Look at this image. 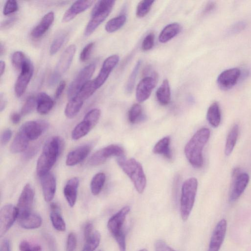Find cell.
I'll return each instance as SVG.
<instances>
[{"label":"cell","mask_w":251,"mask_h":251,"mask_svg":"<svg viewBox=\"0 0 251 251\" xmlns=\"http://www.w3.org/2000/svg\"><path fill=\"white\" fill-rule=\"evenodd\" d=\"M62 148V140L58 136L51 137L46 141L37 162L36 173L39 177L50 172Z\"/></svg>","instance_id":"1"},{"label":"cell","mask_w":251,"mask_h":251,"mask_svg":"<svg viewBox=\"0 0 251 251\" xmlns=\"http://www.w3.org/2000/svg\"><path fill=\"white\" fill-rule=\"evenodd\" d=\"M208 128L198 130L186 145L184 153L189 163L195 168L201 167L203 163L202 150L210 137Z\"/></svg>","instance_id":"2"},{"label":"cell","mask_w":251,"mask_h":251,"mask_svg":"<svg viewBox=\"0 0 251 251\" xmlns=\"http://www.w3.org/2000/svg\"><path fill=\"white\" fill-rule=\"evenodd\" d=\"M117 163L129 177L139 193H142L146 186V177L141 164L134 158L126 159L125 155L118 157Z\"/></svg>","instance_id":"3"},{"label":"cell","mask_w":251,"mask_h":251,"mask_svg":"<svg viewBox=\"0 0 251 251\" xmlns=\"http://www.w3.org/2000/svg\"><path fill=\"white\" fill-rule=\"evenodd\" d=\"M130 210L128 206L123 207L113 215L107 223L108 229L116 241L120 251H126V236L122 228Z\"/></svg>","instance_id":"4"},{"label":"cell","mask_w":251,"mask_h":251,"mask_svg":"<svg viewBox=\"0 0 251 251\" xmlns=\"http://www.w3.org/2000/svg\"><path fill=\"white\" fill-rule=\"evenodd\" d=\"M198 188V181L195 177L186 180L183 183L180 198V215L186 221L190 214L195 202Z\"/></svg>","instance_id":"5"},{"label":"cell","mask_w":251,"mask_h":251,"mask_svg":"<svg viewBox=\"0 0 251 251\" xmlns=\"http://www.w3.org/2000/svg\"><path fill=\"white\" fill-rule=\"evenodd\" d=\"M115 3V0H99L94 6L91 13V18L88 22L84 35H90L110 13Z\"/></svg>","instance_id":"6"},{"label":"cell","mask_w":251,"mask_h":251,"mask_svg":"<svg viewBox=\"0 0 251 251\" xmlns=\"http://www.w3.org/2000/svg\"><path fill=\"white\" fill-rule=\"evenodd\" d=\"M96 68V64L91 63L83 68L77 75L70 85L68 91L69 99L74 98L89 81L93 75Z\"/></svg>","instance_id":"7"},{"label":"cell","mask_w":251,"mask_h":251,"mask_svg":"<svg viewBox=\"0 0 251 251\" xmlns=\"http://www.w3.org/2000/svg\"><path fill=\"white\" fill-rule=\"evenodd\" d=\"M124 155V150L117 145H110L95 152L90 158L88 163L91 166H98L104 163L111 156Z\"/></svg>","instance_id":"8"},{"label":"cell","mask_w":251,"mask_h":251,"mask_svg":"<svg viewBox=\"0 0 251 251\" xmlns=\"http://www.w3.org/2000/svg\"><path fill=\"white\" fill-rule=\"evenodd\" d=\"M34 198V192L30 184H26L20 194L16 207L18 211V218L30 214Z\"/></svg>","instance_id":"9"},{"label":"cell","mask_w":251,"mask_h":251,"mask_svg":"<svg viewBox=\"0 0 251 251\" xmlns=\"http://www.w3.org/2000/svg\"><path fill=\"white\" fill-rule=\"evenodd\" d=\"M21 73L15 85V93L17 97H21L25 93L33 74L34 68L30 61L27 58L23 64Z\"/></svg>","instance_id":"10"},{"label":"cell","mask_w":251,"mask_h":251,"mask_svg":"<svg viewBox=\"0 0 251 251\" xmlns=\"http://www.w3.org/2000/svg\"><path fill=\"white\" fill-rule=\"evenodd\" d=\"M18 217L16 206L10 204L4 205L0 210V236L2 237L12 226Z\"/></svg>","instance_id":"11"},{"label":"cell","mask_w":251,"mask_h":251,"mask_svg":"<svg viewBox=\"0 0 251 251\" xmlns=\"http://www.w3.org/2000/svg\"><path fill=\"white\" fill-rule=\"evenodd\" d=\"M157 81V75L155 72L151 76H145L141 80L136 89V98L138 102H143L150 97Z\"/></svg>","instance_id":"12"},{"label":"cell","mask_w":251,"mask_h":251,"mask_svg":"<svg viewBox=\"0 0 251 251\" xmlns=\"http://www.w3.org/2000/svg\"><path fill=\"white\" fill-rule=\"evenodd\" d=\"M49 127V124L42 120L29 121L25 123L20 129L29 140L38 138Z\"/></svg>","instance_id":"13"},{"label":"cell","mask_w":251,"mask_h":251,"mask_svg":"<svg viewBox=\"0 0 251 251\" xmlns=\"http://www.w3.org/2000/svg\"><path fill=\"white\" fill-rule=\"evenodd\" d=\"M241 71L238 68H232L223 71L217 78V83L223 90H228L234 86L241 75Z\"/></svg>","instance_id":"14"},{"label":"cell","mask_w":251,"mask_h":251,"mask_svg":"<svg viewBox=\"0 0 251 251\" xmlns=\"http://www.w3.org/2000/svg\"><path fill=\"white\" fill-rule=\"evenodd\" d=\"M119 61V56L116 54L111 55L104 60L97 77L95 79L98 89L104 83Z\"/></svg>","instance_id":"15"},{"label":"cell","mask_w":251,"mask_h":251,"mask_svg":"<svg viewBox=\"0 0 251 251\" xmlns=\"http://www.w3.org/2000/svg\"><path fill=\"white\" fill-rule=\"evenodd\" d=\"M226 226L225 219H222L218 223L213 231L208 251H219L225 237Z\"/></svg>","instance_id":"16"},{"label":"cell","mask_w":251,"mask_h":251,"mask_svg":"<svg viewBox=\"0 0 251 251\" xmlns=\"http://www.w3.org/2000/svg\"><path fill=\"white\" fill-rule=\"evenodd\" d=\"M40 177L43 195L46 201H51L55 195L56 189V179L54 175L49 172Z\"/></svg>","instance_id":"17"},{"label":"cell","mask_w":251,"mask_h":251,"mask_svg":"<svg viewBox=\"0 0 251 251\" xmlns=\"http://www.w3.org/2000/svg\"><path fill=\"white\" fill-rule=\"evenodd\" d=\"M75 51V45L68 46L61 55L54 73L61 77L69 68Z\"/></svg>","instance_id":"18"},{"label":"cell","mask_w":251,"mask_h":251,"mask_svg":"<svg viewBox=\"0 0 251 251\" xmlns=\"http://www.w3.org/2000/svg\"><path fill=\"white\" fill-rule=\"evenodd\" d=\"M92 148L91 145L86 144L71 151L66 157V165L73 166L82 162L88 156Z\"/></svg>","instance_id":"19"},{"label":"cell","mask_w":251,"mask_h":251,"mask_svg":"<svg viewBox=\"0 0 251 251\" xmlns=\"http://www.w3.org/2000/svg\"><path fill=\"white\" fill-rule=\"evenodd\" d=\"M234 182L230 194L229 200L231 201L237 200L246 189L250 179L247 173H240L237 176L233 177Z\"/></svg>","instance_id":"20"},{"label":"cell","mask_w":251,"mask_h":251,"mask_svg":"<svg viewBox=\"0 0 251 251\" xmlns=\"http://www.w3.org/2000/svg\"><path fill=\"white\" fill-rule=\"evenodd\" d=\"M93 0H77L65 12L62 18V22H68L77 15L83 12L93 3Z\"/></svg>","instance_id":"21"},{"label":"cell","mask_w":251,"mask_h":251,"mask_svg":"<svg viewBox=\"0 0 251 251\" xmlns=\"http://www.w3.org/2000/svg\"><path fill=\"white\" fill-rule=\"evenodd\" d=\"M78 185V178L74 177L68 180L64 187V195L70 207H73L75 204Z\"/></svg>","instance_id":"22"},{"label":"cell","mask_w":251,"mask_h":251,"mask_svg":"<svg viewBox=\"0 0 251 251\" xmlns=\"http://www.w3.org/2000/svg\"><path fill=\"white\" fill-rule=\"evenodd\" d=\"M54 18V13L52 12H50L46 14L40 23L32 30L31 32V36L37 39L43 36L52 24Z\"/></svg>","instance_id":"23"},{"label":"cell","mask_w":251,"mask_h":251,"mask_svg":"<svg viewBox=\"0 0 251 251\" xmlns=\"http://www.w3.org/2000/svg\"><path fill=\"white\" fill-rule=\"evenodd\" d=\"M50 219L53 227L59 231H64L66 229V224L62 217L58 205L55 203L50 205Z\"/></svg>","instance_id":"24"},{"label":"cell","mask_w":251,"mask_h":251,"mask_svg":"<svg viewBox=\"0 0 251 251\" xmlns=\"http://www.w3.org/2000/svg\"><path fill=\"white\" fill-rule=\"evenodd\" d=\"M29 141L22 131L19 129L10 145V151L13 153L25 151L27 149Z\"/></svg>","instance_id":"25"},{"label":"cell","mask_w":251,"mask_h":251,"mask_svg":"<svg viewBox=\"0 0 251 251\" xmlns=\"http://www.w3.org/2000/svg\"><path fill=\"white\" fill-rule=\"evenodd\" d=\"M20 226L25 229H31L39 227L42 219L38 214L31 212L26 216L18 219Z\"/></svg>","instance_id":"26"},{"label":"cell","mask_w":251,"mask_h":251,"mask_svg":"<svg viewBox=\"0 0 251 251\" xmlns=\"http://www.w3.org/2000/svg\"><path fill=\"white\" fill-rule=\"evenodd\" d=\"M36 109L37 112L42 115L48 113L54 105L52 99L46 93H39L36 97Z\"/></svg>","instance_id":"27"},{"label":"cell","mask_w":251,"mask_h":251,"mask_svg":"<svg viewBox=\"0 0 251 251\" xmlns=\"http://www.w3.org/2000/svg\"><path fill=\"white\" fill-rule=\"evenodd\" d=\"M181 30L178 23H172L166 25L161 31L158 39L160 43H165L177 35Z\"/></svg>","instance_id":"28"},{"label":"cell","mask_w":251,"mask_h":251,"mask_svg":"<svg viewBox=\"0 0 251 251\" xmlns=\"http://www.w3.org/2000/svg\"><path fill=\"white\" fill-rule=\"evenodd\" d=\"M156 96L158 102L163 105H167L171 100V90L168 79H164L157 89Z\"/></svg>","instance_id":"29"},{"label":"cell","mask_w":251,"mask_h":251,"mask_svg":"<svg viewBox=\"0 0 251 251\" xmlns=\"http://www.w3.org/2000/svg\"><path fill=\"white\" fill-rule=\"evenodd\" d=\"M170 144V138L168 136L165 137L157 142L153 148L152 151L155 154H161L166 158L171 159L172 154Z\"/></svg>","instance_id":"30"},{"label":"cell","mask_w":251,"mask_h":251,"mask_svg":"<svg viewBox=\"0 0 251 251\" xmlns=\"http://www.w3.org/2000/svg\"><path fill=\"white\" fill-rule=\"evenodd\" d=\"M97 89L95 80H90L81 88L74 98L83 103L94 93Z\"/></svg>","instance_id":"31"},{"label":"cell","mask_w":251,"mask_h":251,"mask_svg":"<svg viewBox=\"0 0 251 251\" xmlns=\"http://www.w3.org/2000/svg\"><path fill=\"white\" fill-rule=\"evenodd\" d=\"M206 117L211 126L215 127L219 126L221 122V112L219 103L217 101L213 102L209 106Z\"/></svg>","instance_id":"32"},{"label":"cell","mask_w":251,"mask_h":251,"mask_svg":"<svg viewBox=\"0 0 251 251\" xmlns=\"http://www.w3.org/2000/svg\"><path fill=\"white\" fill-rule=\"evenodd\" d=\"M239 133V127L234 125L229 132L226 140L225 153L229 155L232 152L236 144Z\"/></svg>","instance_id":"33"},{"label":"cell","mask_w":251,"mask_h":251,"mask_svg":"<svg viewBox=\"0 0 251 251\" xmlns=\"http://www.w3.org/2000/svg\"><path fill=\"white\" fill-rule=\"evenodd\" d=\"M92 129L90 125L83 120L73 129L71 136L73 140H77L86 135Z\"/></svg>","instance_id":"34"},{"label":"cell","mask_w":251,"mask_h":251,"mask_svg":"<svg viewBox=\"0 0 251 251\" xmlns=\"http://www.w3.org/2000/svg\"><path fill=\"white\" fill-rule=\"evenodd\" d=\"M105 175L103 173L96 174L90 182V189L94 195H98L101 192L105 181Z\"/></svg>","instance_id":"35"},{"label":"cell","mask_w":251,"mask_h":251,"mask_svg":"<svg viewBox=\"0 0 251 251\" xmlns=\"http://www.w3.org/2000/svg\"><path fill=\"white\" fill-rule=\"evenodd\" d=\"M126 21V16L124 14L114 17L106 23L105 25V29L109 33L115 32L125 25Z\"/></svg>","instance_id":"36"},{"label":"cell","mask_w":251,"mask_h":251,"mask_svg":"<svg viewBox=\"0 0 251 251\" xmlns=\"http://www.w3.org/2000/svg\"><path fill=\"white\" fill-rule=\"evenodd\" d=\"M83 104V103L79 101L75 98L70 99L65 109L66 116L70 119L75 117L80 110Z\"/></svg>","instance_id":"37"},{"label":"cell","mask_w":251,"mask_h":251,"mask_svg":"<svg viewBox=\"0 0 251 251\" xmlns=\"http://www.w3.org/2000/svg\"><path fill=\"white\" fill-rule=\"evenodd\" d=\"M100 234L96 230L89 236L85 238V243L82 251H94L100 244Z\"/></svg>","instance_id":"38"},{"label":"cell","mask_w":251,"mask_h":251,"mask_svg":"<svg viewBox=\"0 0 251 251\" xmlns=\"http://www.w3.org/2000/svg\"><path fill=\"white\" fill-rule=\"evenodd\" d=\"M67 36L66 32H61L55 37L50 47V52L51 55L58 52L65 42Z\"/></svg>","instance_id":"39"},{"label":"cell","mask_w":251,"mask_h":251,"mask_svg":"<svg viewBox=\"0 0 251 251\" xmlns=\"http://www.w3.org/2000/svg\"><path fill=\"white\" fill-rule=\"evenodd\" d=\"M141 64V60H139L134 67L131 73L126 85V91L127 93H130L134 86L136 76L137 75L140 67Z\"/></svg>","instance_id":"40"},{"label":"cell","mask_w":251,"mask_h":251,"mask_svg":"<svg viewBox=\"0 0 251 251\" xmlns=\"http://www.w3.org/2000/svg\"><path fill=\"white\" fill-rule=\"evenodd\" d=\"M142 114V108L138 103L134 104L130 108L128 113V119L130 123H137L141 119Z\"/></svg>","instance_id":"41"},{"label":"cell","mask_w":251,"mask_h":251,"mask_svg":"<svg viewBox=\"0 0 251 251\" xmlns=\"http://www.w3.org/2000/svg\"><path fill=\"white\" fill-rule=\"evenodd\" d=\"M154 0H142L138 4L136 15L139 18L145 17L150 11Z\"/></svg>","instance_id":"42"},{"label":"cell","mask_w":251,"mask_h":251,"mask_svg":"<svg viewBox=\"0 0 251 251\" xmlns=\"http://www.w3.org/2000/svg\"><path fill=\"white\" fill-rule=\"evenodd\" d=\"M101 111L98 108H94L88 111L83 120L87 122L93 128L98 123L100 117Z\"/></svg>","instance_id":"43"},{"label":"cell","mask_w":251,"mask_h":251,"mask_svg":"<svg viewBox=\"0 0 251 251\" xmlns=\"http://www.w3.org/2000/svg\"><path fill=\"white\" fill-rule=\"evenodd\" d=\"M36 105V98L34 96L28 97L22 107L21 115L22 116H25L34 110Z\"/></svg>","instance_id":"44"},{"label":"cell","mask_w":251,"mask_h":251,"mask_svg":"<svg viewBox=\"0 0 251 251\" xmlns=\"http://www.w3.org/2000/svg\"><path fill=\"white\" fill-rule=\"evenodd\" d=\"M27 59L26 57L22 51L15 52L12 56V63L16 70H21V69Z\"/></svg>","instance_id":"45"},{"label":"cell","mask_w":251,"mask_h":251,"mask_svg":"<svg viewBox=\"0 0 251 251\" xmlns=\"http://www.w3.org/2000/svg\"><path fill=\"white\" fill-rule=\"evenodd\" d=\"M18 9V4L17 1L7 0L4 6L3 13L4 15H8L16 12Z\"/></svg>","instance_id":"46"},{"label":"cell","mask_w":251,"mask_h":251,"mask_svg":"<svg viewBox=\"0 0 251 251\" xmlns=\"http://www.w3.org/2000/svg\"><path fill=\"white\" fill-rule=\"evenodd\" d=\"M154 43V35L153 33L148 34L144 39L141 48L143 50L148 51L152 49Z\"/></svg>","instance_id":"47"},{"label":"cell","mask_w":251,"mask_h":251,"mask_svg":"<svg viewBox=\"0 0 251 251\" xmlns=\"http://www.w3.org/2000/svg\"><path fill=\"white\" fill-rule=\"evenodd\" d=\"M77 245V238L74 232L68 234L66 243V251H75Z\"/></svg>","instance_id":"48"},{"label":"cell","mask_w":251,"mask_h":251,"mask_svg":"<svg viewBox=\"0 0 251 251\" xmlns=\"http://www.w3.org/2000/svg\"><path fill=\"white\" fill-rule=\"evenodd\" d=\"M20 251H42V248L38 245H32L26 241H22L19 245Z\"/></svg>","instance_id":"49"},{"label":"cell","mask_w":251,"mask_h":251,"mask_svg":"<svg viewBox=\"0 0 251 251\" xmlns=\"http://www.w3.org/2000/svg\"><path fill=\"white\" fill-rule=\"evenodd\" d=\"M94 46V43L91 42L83 49L80 54V60L82 62H85L89 59Z\"/></svg>","instance_id":"50"},{"label":"cell","mask_w":251,"mask_h":251,"mask_svg":"<svg viewBox=\"0 0 251 251\" xmlns=\"http://www.w3.org/2000/svg\"><path fill=\"white\" fill-rule=\"evenodd\" d=\"M246 26L245 21H241L234 24L228 30V33L230 34H235L243 30Z\"/></svg>","instance_id":"51"},{"label":"cell","mask_w":251,"mask_h":251,"mask_svg":"<svg viewBox=\"0 0 251 251\" xmlns=\"http://www.w3.org/2000/svg\"><path fill=\"white\" fill-rule=\"evenodd\" d=\"M155 251H176L162 240H158L154 243Z\"/></svg>","instance_id":"52"},{"label":"cell","mask_w":251,"mask_h":251,"mask_svg":"<svg viewBox=\"0 0 251 251\" xmlns=\"http://www.w3.org/2000/svg\"><path fill=\"white\" fill-rule=\"evenodd\" d=\"M39 148V146L36 144L27 149L23 154V159L28 160L32 158L38 152Z\"/></svg>","instance_id":"53"},{"label":"cell","mask_w":251,"mask_h":251,"mask_svg":"<svg viewBox=\"0 0 251 251\" xmlns=\"http://www.w3.org/2000/svg\"><path fill=\"white\" fill-rule=\"evenodd\" d=\"M12 134V131L9 128H7L2 132L0 136L1 145L4 146L7 144L11 139Z\"/></svg>","instance_id":"54"},{"label":"cell","mask_w":251,"mask_h":251,"mask_svg":"<svg viewBox=\"0 0 251 251\" xmlns=\"http://www.w3.org/2000/svg\"><path fill=\"white\" fill-rule=\"evenodd\" d=\"M66 86V82L64 80L61 81L59 84L58 86L57 87L55 95L54 97L55 99H58L61 95L62 92H63Z\"/></svg>","instance_id":"55"},{"label":"cell","mask_w":251,"mask_h":251,"mask_svg":"<svg viewBox=\"0 0 251 251\" xmlns=\"http://www.w3.org/2000/svg\"><path fill=\"white\" fill-rule=\"evenodd\" d=\"M94 231L93 226L92 223H88L86 224L84 229V238L91 235Z\"/></svg>","instance_id":"56"},{"label":"cell","mask_w":251,"mask_h":251,"mask_svg":"<svg viewBox=\"0 0 251 251\" xmlns=\"http://www.w3.org/2000/svg\"><path fill=\"white\" fill-rule=\"evenodd\" d=\"M216 7V4L213 1L208 2L204 8L203 13L204 14L209 13L212 11Z\"/></svg>","instance_id":"57"},{"label":"cell","mask_w":251,"mask_h":251,"mask_svg":"<svg viewBox=\"0 0 251 251\" xmlns=\"http://www.w3.org/2000/svg\"><path fill=\"white\" fill-rule=\"evenodd\" d=\"M21 115L17 112H13L10 116V119L11 122L14 124H18L21 118Z\"/></svg>","instance_id":"58"},{"label":"cell","mask_w":251,"mask_h":251,"mask_svg":"<svg viewBox=\"0 0 251 251\" xmlns=\"http://www.w3.org/2000/svg\"><path fill=\"white\" fill-rule=\"evenodd\" d=\"M0 251H10V242L8 239H4L1 241Z\"/></svg>","instance_id":"59"},{"label":"cell","mask_w":251,"mask_h":251,"mask_svg":"<svg viewBox=\"0 0 251 251\" xmlns=\"http://www.w3.org/2000/svg\"><path fill=\"white\" fill-rule=\"evenodd\" d=\"M60 76L53 73L50 76L49 80V84L50 86H53L58 81Z\"/></svg>","instance_id":"60"},{"label":"cell","mask_w":251,"mask_h":251,"mask_svg":"<svg viewBox=\"0 0 251 251\" xmlns=\"http://www.w3.org/2000/svg\"><path fill=\"white\" fill-rule=\"evenodd\" d=\"M16 21L15 18H12L5 21L3 23L1 24V27H7L13 24Z\"/></svg>","instance_id":"61"},{"label":"cell","mask_w":251,"mask_h":251,"mask_svg":"<svg viewBox=\"0 0 251 251\" xmlns=\"http://www.w3.org/2000/svg\"><path fill=\"white\" fill-rule=\"evenodd\" d=\"M0 111L2 112V110L5 108V106L6 105V101L4 97V96H3L2 94L0 95Z\"/></svg>","instance_id":"62"},{"label":"cell","mask_w":251,"mask_h":251,"mask_svg":"<svg viewBox=\"0 0 251 251\" xmlns=\"http://www.w3.org/2000/svg\"><path fill=\"white\" fill-rule=\"evenodd\" d=\"M5 69V63L3 61L1 60L0 61V76H2V75L4 73Z\"/></svg>","instance_id":"63"},{"label":"cell","mask_w":251,"mask_h":251,"mask_svg":"<svg viewBox=\"0 0 251 251\" xmlns=\"http://www.w3.org/2000/svg\"><path fill=\"white\" fill-rule=\"evenodd\" d=\"M139 251H148L147 250L145 249H142Z\"/></svg>","instance_id":"64"}]
</instances>
